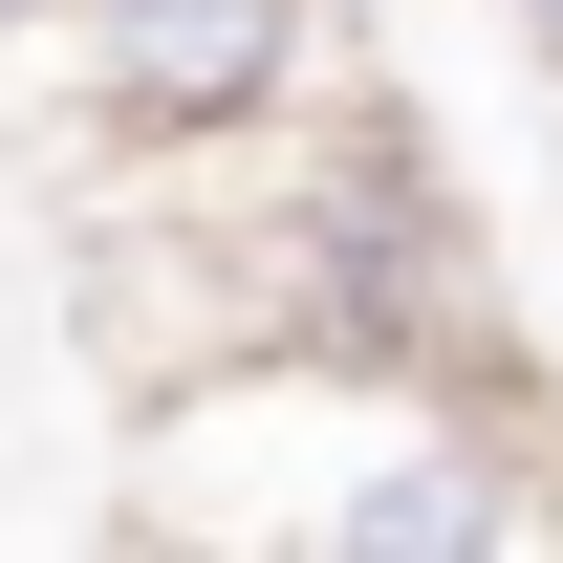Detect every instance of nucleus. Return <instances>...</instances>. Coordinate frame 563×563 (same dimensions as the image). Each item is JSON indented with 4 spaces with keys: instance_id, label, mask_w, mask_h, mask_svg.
I'll return each mask as SVG.
<instances>
[{
    "instance_id": "nucleus-2",
    "label": "nucleus",
    "mask_w": 563,
    "mask_h": 563,
    "mask_svg": "<svg viewBox=\"0 0 563 563\" xmlns=\"http://www.w3.org/2000/svg\"><path fill=\"white\" fill-rule=\"evenodd\" d=\"M44 44L131 152H239V131H282L325 0H44Z\"/></svg>"
},
{
    "instance_id": "nucleus-1",
    "label": "nucleus",
    "mask_w": 563,
    "mask_h": 563,
    "mask_svg": "<svg viewBox=\"0 0 563 563\" xmlns=\"http://www.w3.org/2000/svg\"><path fill=\"white\" fill-rule=\"evenodd\" d=\"M282 563H542V455L477 390H368L282 520Z\"/></svg>"
},
{
    "instance_id": "nucleus-3",
    "label": "nucleus",
    "mask_w": 563,
    "mask_h": 563,
    "mask_svg": "<svg viewBox=\"0 0 563 563\" xmlns=\"http://www.w3.org/2000/svg\"><path fill=\"white\" fill-rule=\"evenodd\" d=\"M498 22H520V44H542V87H563V0H498Z\"/></svg>"
},
{
    "instance_id": "nucleus-4",
    "label": "nucleus",
    "mask_w": 563,
    "mask_h": 563,
    "mask_svg": "<svg viewBox=\"0 0 563 563\" xmlns=\"http://www.w3.org/2000/svg\"><path fill=\"white\" fill-rule=\"evenodd\" d=\"M0 44H44V0H0Z\"/></svg>"
}]
</instances>
